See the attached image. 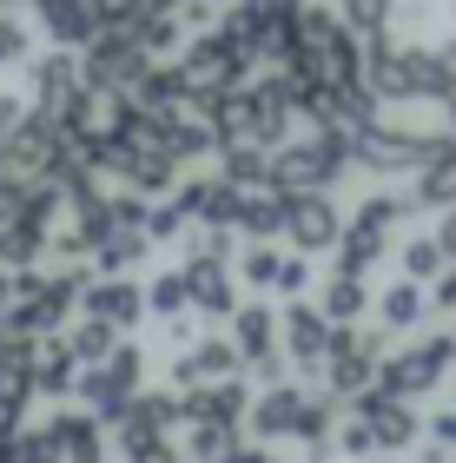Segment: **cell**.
Listing matches in <instances>:
<instances>
[{"label": "cell", "mask_w": 456, "mask_h": 463, "mask_svg": "<svg viewBox=\"0 0 456 463\" xmlns=\"http://www.w3.org/2000/svg\"><path fill=\"white\" fill-rule=\"evenodd\" d=\"M219 173L245 185V193H272V153L252 139H238V146H219Z\"/></svg>", "instance_id": "23"}, {"label": "cell", "mask_w": 456, "mask_h": 463, "mask_svg": "<svg viewBox=\"0 0 456 463\" xmlns=\"http://www.w3.org/2000/svg\"><path fill=\"white\" fill-rule=\"evenodd\" d=\"M179 424H185L179 391H139L119 417H107V444L126 457V463H139V457H153V450L172 444V430H179Z\"/></svg>", "instance_id": "3"}, {"label": "cell", "mask_w": 456, "mask_h": 463, "mask_svg": "<svg viewBox=\"0 0 456 463\" xmlns=\"http://www.w3.org/2000/svg\"><path fill=\"white\" fill-rule=\"evenodd\" d=\"M238 199H245V185H232L225 173H199V179H179V185H172V205H179L192 225H232Z\"/></svg>", "instance_id": "15"}, {"label": "cell", "mask_w": 456, "mask_h": 463, "mask_svg": "<svg viewBox=\"0 0 456 463\" xmlns=\"http://www.w3.org/2000/svg\"><path fill=\"white\" fill-rule=\"evenodd\" d=\"M450 364H456V325H450Z\"/></svg>", "instance_id": "37"}, {"label": "cell", "mask_w": 456, "mask_h": 463, "mask_svg": "<svg viewBox=\"0 0 456 463\" xmlns=\"http://www.w3.org/2000/svg\"><path fill=\"white\" fill-rule=\"evenodd\" d=\"M73 384H79L73 351L60 338H40V351H33V397H73Z\"/></svg>", "instance_id": "21"}, {"label": "cell", "mask_w": 456, "mask_h": 463, "mask_svg": "<svg viewBox=\"0 0 456 463\" xmlns=\"http://www.w3.org/2000/svg\"><path fill=\"white\" fill-rule=\"evenodd\" d=\"M430 239H437V245H443V259L456 265V205H443V213H437V225H430Z\"/></svg>", "instance_id": "34"}, {"label": "cell", "mask_w": 456, "mask_h": 463, "mask_svg": "<svg viewBox=\"0 0 456 463\" xmlns=\"http://www.w3.org/2000/svg\"><path fill=\"white\" fill-rule=\"evenodd\" d=\"M278 265H284V245L278 239H245L238 259H232V279L252 285V291H272L278 285Z\"/></svg>", "instance_id": "25"}, {"label": "cell", "mask_w": 456, "mask_h": 463, "mask_svg": "<svg viewBox=\"0 0 456 463\" xmlns=\"http://www.w3.org/2000/svg\"><path fill=\"white\" fill-rule=\"evenodd\" d=\"M139 391H146V351L126 345V338H119V351L107 357V364H87V371H79V384H73L79 411H93L99 424H107V417H119Z\"/></svg>", "instance_id": "6"}, {"label": "cell", "mask_w": 456, "mask_h": 463, "mask_svg": "<svg viewBox=\"0 0 456 463\" xmlns=\"http://www.w3.org/2000/svg\"><path fill=\"white\" fill-rule=\"evenodd\" d=\"M330 325L311 298H292V305H278V351H284V364L304 371V377H318L324 371V357H330Z\"/></svg>", "instance_id": "9"}, {"label": "cell", "mask_w": 456, "mask_h": 463, "mask_svg": "<svg viewBox=\"0 0 456 463\" xmlns=\"http://www.w3.org/2000/svg\"><path fill=\"white\" fill-rule=\"evenodd\" d=\"M139 463H185V457H179L172 444H165V450H153V457H139Z\"/></svg>", "instance_id": "35"}, {"label": "cell", "mask_w": 456, "mask_h": 463, "mask_svg": "<svg viewBox=\"0 0 456 463\" xmlns=\"http://www.w3.org/2000/svg\"><path fill=\"white\" fill-rule=\"evenodd\" d=\"M179 251H185V265H232L238 259V232L232 225H185Z\"/></svg>", "instance_id": "26"}, {"label": "cell", "mask_w": 456, "mask_h": 463, "mask_svg": "<svg viewBox=\"0 0 456 463\" xmlns=\"http://www.w3.org/2000/svg\"><path fill=\"white\" fill-rule=\"evenodd\" d=\"M79 318H99V325H113L119 338H126L133 325H146V285L119 279V271H99V279H87V291H79Z\"/></svg>", "instance_id": "11"}, {"label": "cell", "mask_w": 456, "mask_h": 463, "mask_svg": "<svg viewBox=\"0 0 456 463\" xmlns=\"http://www.w3.org/2000/svg\"><path fill=\"white\" fill-rule=\"evenodd\" d=\"M47 424V444H53V463H107V424H99L93 411L79 404H60L53 417H40Z\"/></svg>", "instance_id": "12"}, {"label": "cell", "mask_w": 456, "mask_h": 463, "mask_svg": "<svg viewBox=\"0 0 456 463\" xmlns=\"http://www.w3.org/2000/svg\"><path fill=\"white\" fill-rule=\"evenodd\" d=\"M330 457H344V463H370L377 457V444H370V430H364V417H338V430H330Z\"/></svg>", "instance_id": "30"}, {"label": "cell", "mask_w": 456, "mask_h": 463, "mask_svg": "<svg viewBox=\"0 0 456 463\" xmlns=\"http://www.w3.org/2000/svg\"><path fill=\"white\" fill-rule=\"evenodd\" d=\"M311 279H318V271H311V259H298V251H284V265H278V298L284 305H292V298H304V291H311Z\"/></svg>", "instance_id": "32"}, {"label": "cell", "mask_w": 456, "mask_h": 463, "mask_svg": "<svg viewBox=\"0 0 456 463\" xmlns=\"http://www.w3.org/2000/svg\"><path fill=\"white\" fill-rule=\"evenodd\" d=\"M245 364H238V351H232V338L225 331H199L192 345H185L179 357H172V371H165V391H205V384H225V377H238Z\"/></svg>", "instance_id": "10"}, {"label": "cell", "mask_w": 456, "mask_h": 463, "mask_svg": "<svg viewBox=\"0 0 456 463\" xmlns=\"http://www.w3.org/2000/svg\"><path fill=\"white\" fill-rule=\"evenodd\" d=\"M390 259H397V271L410 285H437L443 271H450V259H443V245L430 239V232H404L397 239V251H390Z\"/></svg>", "instance_id": "22"}, {"label": "cell", "mask_w": 456, "mask_h": 463, "mask_svg": "<svg viewBox=\"0 0 456 463\" xmlns=\"http://www.w3.org/2000/svg\"><path fill=\"white\" fill-rule=\"evenodd\" d=\"M245 444V430H225V424H179V457L185 463H225Z\"/></svg>", "instance_id": "28"}, {"label": "cell", "mask_w": 456, "mask_h": 463, "mask_svg": "<svg viewBox=\"0 0 456 463\" xmlns=\"http://www.w3.org/2000/svg\"><path fill=\"white\" fill-rule=\"evenodd\" d=\"M350 179V133H304L272 153V193H330Z\"/></svg>", "instance_id": "1"}, {"label": "cell", "mask_w": 456, "mask_h": 463, "mask_svg": "<svg viewBox=\"0 0 456 463\" xmlns=\"http://www.w3.org/2000/svg\"><path fill=\"white\" fill-rule=\"evenodd\" d=\"M450 20H456V0H450Z\"/></svg>", "instance_id": "38"}, {"label": "cell", "mask_w": 456, "mask_h": 463, "mask_svg": "<svg viewBox=\"0 0 456 463\" xmlns=\"http://www.w3.org/2000/svg\"><path fill=\"white\" fill-rule=\"evenodd\" d=\"M344 239V205L330 193H284V232L278 245L298 251V259H330Z\"/></svg>", "instance_id": "7"}, {"label": "cell", "mask_w": 456, "mask_h": 463, "mask_svg": "<svg viewBox=\"0 0 456 463\" xmlns=\"http://www.w3.org/2000/svg\"><path fill=\"white\" fill-rule=\"evenodd\" d=\"M185 271V298H192V318H232V311L245 305L238 298V279H232V265H179Z\"/></svg>", "instance_id": "17"}, {"label": "cell", "mask_w": 456, "mask_h": 463, "mask_svg": "<svg viewBox=\"0 0 456 463\" xmlns=\"http://www.w3.org/2000/svg\"><path fill=\"white\" fill-rule=\"evenodd\" d=\"M107 7L113 0H33V14H40V27H47L53 47H67V53H87L99 27H107Z\"/></svg>", "instance_id": "13"}, {"label": "cell", "mask_w": 456, "mask_h": 463, "mask_svg": "<svg viewBox=\"0 0 456 463\" xmlns=\"http://www.w3.org/2000/svg\"><path fill=\"white\" fill-rule=\"evenodd\" d=\"M172 60H179V73L192 80V99H199V93H238L245 80L258 73L252 60L238 53V40L225 33V27H205V33H192V40H185V47H179Z\"/></svg>", "instance_id": "5"}, {"label": "cell", "mask_w": 456, "mask_h": 463, "mask_svg": "<svg viewBox=\"0 0 456 463\" xmlns=\"http://www.w3.org/2000/svg\"><path fill=\"white\" fill-rule=\"evenodd\" d=\"M27 60H33V33L14 14H0V67H27Z\"/></svg>", "instance_id": "31"}, {"label": "cell", "mask_w": 456, "mask_h": 463, "mask_svg": "<svg viewBox=\"0 0 456 463\" xmlns=\"http://www.w3.org/2000/svg\"><path fill=\"white\" fill-rule=\"evenodd\" d=\"M377 325L390 331V338H417V325H430V285H410V279H397V285H384L377 291Z\"/></svg>", "instance_id": "18"}, {"label": "cell", "mask_w": 456, "mask_h": 463, "mask_svg": "<svg viewBox=\"0 0 456 463\" xmlns=\"http://www.w3.org/2000/svg\"><path fill=\"white\" fill-rule=\"evenodd\" d=\"M390 351H397V338H390L384 325H338V331H330V357L318 371V391L338 397V404H350L358 391L377 384V364Z\"/></svg>", "instance_id": "2"}, {"label": "cell", "mask_w": 456, "mask_h": 463, "mask_svg": "<svg viewBox=\"0 0 456 463\" xmlns=\"http://www.w3.org/2000/svg\"><path fill=\"white\" fill-rule=\"evenodd\" d=\"M60 345H67V351H73V364L87 371V364H107V357L119 351V331H113V325H99V318H79V311H73V325L60 331Z\"/></svg>", "instance_id": "24"}, {"label": "cell", "mask_w": 456, "mask_h": 463, "mask_svg": "<svg viewBox=\"0 0 456 463\" xmlns=\"http://www.w3.org/2000/svg\"><path fill=\"white\" fill-rule=\"evenodd\" d=\"M238 239H278L284 232V193H245L238 213H232Z\"/></svg>", "instance_id": "27"}, {"label": "cell", "mask_w": 456, "mask_h": 463, "mask_svg": "<svg viewBox=\"0 0 456 463\" xmlns=\"http://www.w3.org/2000/svg\"><path fill=\"white\" fill-rule=\"evenodd\" d=\"M185 424H225V430H245V411H252V377H225V384H205V391H185Z\"/></svg>", "instance_id": "16"}, {"label": "cell", "mask_w": 456, "mask_h": 463, "mask_svg": "<svg viewBox=\"0 0 456 463\" xmlns=\"http://www.w3.org/2000/svg\"><path fill=\"white\" fill-rule=\"evenodd\" d=\"M443 133L456 139V99H450V107H443Z\"/></svg>", "instance_id": "36"}, {"label": "cell", "mask_w": 456, "mask_h": 463, "mask_svg": "<svg viewBox=\"0 0 456 463\" xmlns=\"http://www.w3.org/2000/svg\"><path fill=\"white\" fill-rule=\"evenodd\" d=\"M185 311H192V298H185V271H153V279H146V318L172 325V318H185Z\"/></svg>", "instance_id": "29"}, {"label": "cell", "mask_w": 456, "mask_h": 463, "mask_svg": "<svg viewBox=\"0 0 456 463\" xmlns=\"http://www.w3.org/2000/svg\"><path fill=\"white\" fill-rule=\"evenodd\" d=\"M311 305H318L330 325H358L377 298H370V279H338V271H318V298H311Z\"/></svg>", "instance_id": "19"}, {"label": "cell", "mask_w": 456, "mask_h": 463, "mask_svg": "<svg viewBox=\"0 0 456 463\" xmlns=\"http://www.w3.org/2000/svg\"><path fill=\"white\" fill-rule=\"evenodd\" d=\"M146 259H153L146 225H113L107 239L93 245V271H119V279H133V265H146Z\"/></svg>", "instance_id": "20"}, {"label": "cell", "mask_w": 456, "mask_h": 463, "mask_svg": "<svg viewBox=\"0 0 456 463\" xmlns=\"http://www.w3.org/2000/svg\"><path fill=\"white\" fill-rule=\"evenodd\" d=\"M27 87H33V107L40 113H67L73 99L87 93V67H79V53L53 47V53L27 60Z\"/></svg>", "instance_id": "14"}, {"label": "cell", "mask_w": 456, "mask_h": 463, "mask_svg": "<svg viewBox=\"0 0 456 463\" xmlns=\"http://www.w3.org/2000/svg\"><path fill=\"white\" fill-rule=\"evenodd\" d=\"M350 417H364V430H370V444H377V457H410L423 444V417H417V404H404V397H390V391H358L344 404Z\"/></svg>", "instance_id": "8"}, {"label": "cell", "mask_w": 456, "mask_h": 463, "mask_svg": "<svg viewBox=\"0 0 456 463\" xmlns=\"http://www.w3.org/2000/svg\"><path fill=\"white\" fill-rule=\"evenodd\" d=\"M430 318H456V265L430 285Z\"/></svg>", "instance_id": "33"}, {"label": "cell", "mask_w": 456, "mask_h": 463, "mask_svg": "<svg viewBox=\"0 0 456 463\" xmlns=\"http://www.w3.org/2000/svg\"><path fill=\"white\" fill-rule=\"evenodd\" d=\"M450 371H456V364H450V331H417L410 345H397V351L377 364V391L404 397V404H417V397L443 391Z\"/></svg>", "instance_id": "4"}]
</instances>
